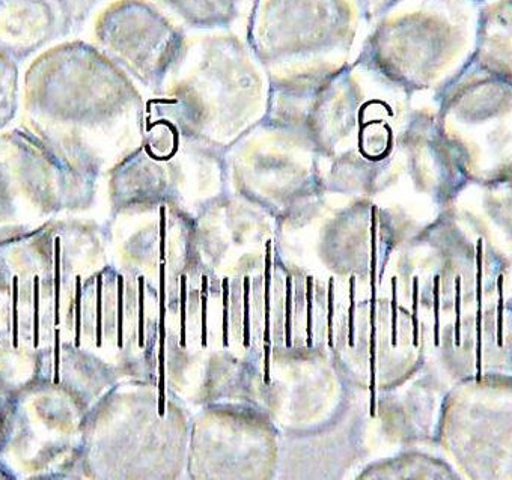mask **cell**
Returning a JSON list of instances; mask_svg holds the SVG:
<instances>
[{
    "label": "cell",
    "instance_id": "52a82bcc",
    "mask_svg": "<svg viewBox=\"0 0 512 480\" xmlns=\"http://www.w3.org/2000/svg\"><path fill=\"white\" fill-rule=\"evenodd\" d=\"M246 291H244V307H246V318H244V345L249 347V318H247V313H249V303H247V297H249V280L246 279Z\"/></svg>",
    "mask_w": 512,
    "mask_h": 480
},
{
    "label": "cell",
    "instance_id": "3957f363",
    "mask_svg": "<svg viewBox=\"0 0 512 480\" xmlns=\"http://www.w3.org/2000/svg\"><path fill=\"white\" fill-rule=\"evenodd\" d=\"M55 25V14L47 0H2L0 43L29 47L41 43Z\"/></svg>",
    "mask_w": 512,
    "mask_h": 480
},
{
    "label": "cell",
    "instance_id": "8fae6325",
    "mask_svg": "<svg viewBox=\"0 0 512 480\" xmlns=\"http://www.w3.org/2000/svg\"><path fill=\"white\" fill-rule=\"evenodd\" d=\"M472 2H475L476 5H482V4H485V2H487V0H472Z\"/></svg>",
    "mask_w": 512,
    "mask_h": 480
},
{
    "label": "cell",
    "instance_id": "30bf717a",
    "mask_svg": "<svg viewBox=\"0 0 512 480\" xmlns=\"http://www.w3.org/2000/svg\"><path fill=\"white\" fill-rule=\"evenodd\" d=\"M353 315H354V277L351 279V307H350V345L353 341Z\"/></svg>",
    "mask_w": 512,
    "mask_h": 480
},
{
    "label": "cell",
    "instance_id": "7a4b0ae2",
    "mask_svg": "<svg viewBox=\"0 0 512 480\" xmlns=\"http://www.w3.org/2000/svg\"><path fill=\"white\" fill-rule=\"evenodd\" d=\"M100 32L104 43L132 58L154 49L166 38L162 25L150 13L130 5L107 14Z\"/></svg>",
    "mask_w": 512,
    "mask_h": 480
},
{
    "label": "cell",
    "instance_id": "5b68a950",
    "mask_svg": "<svg viewBox=\"0 0 512 480\" xmlns=\"http://www.w3.org/2000/svg\"><path fill=\"white\" fill-rule=\"evenodd\" d=\"M270 252L267 256V291H266V381H269V354H270V338H269V285H270Z\"/></svg>",
    "mask_w": 512,
    "mask_h": 480
},
{
    "label": "cell",
    "instance_id": "ba28073f",
    "mask_svg": "<svg viewBox=\"0 0 512 480\" xmlns=\"http://www.w3.org/2000/svg\"><path fill=\"white\" fill-rule=\"evenodd\" d=\"M225 318H223V344L228 345V280H225Z\"/></svg>",
    "mask_w": 512,
    "mask_h": 480
},
{
    "label": "cell",
    "instance_id": "277c9868",
    "mask_svg": "<svg viewBox=\"0 0 512 480\" xmlns=\"http://www.w3.org/2000/svg\"><path fill=\"white\" fill-rule=\"evenodd\" d=\"M162 268V298H160V398L159 414H165V279Z\"/></svg>",
    "mask_w": 512,
    "mask_h": 480
},
{
    "label": "cell",
    "instance_id": "6da1fadb",
    "mask_svg": "<svg viewBox=\"0 0 512 480\" xmlns=\"http://www.w3.org/2000/svg\"><path fill=\"white\" fill-rule=\"evenodd\" d=\"M470 58L512 76V0L479 5L475 49Z\"/></svg>",
    "mask_w": 512,
    "mask_h": 480
},
{
    "label": "cell",
    "instance_id": "8992f818",
    "mask_svg": "<svg viewBox=\"0 0 512 480\" xmlns=\"http://www.w3.org/2000/svg\"><path fill=\"white\" fill-rule=\"evenodd\" d=\"M202 345L207 347V279L204 277V292H202Z\"/></svg>",
    "mask_w": 512,
    "mask_h": 480
},
{
    "label": "cell",
    "instance_id": "9c48e42d",
    "mask_svg": "<svg viewBox=\"0 0 512 480\" xmlns=\"http://www.w3.org/2000/svg\"><path fill=\"white\" fill-rule=\"evenodd\" d=\"M287 345H291V282L288 279V292H287Z\"/></svg>",
    "mask_w": 512,
    "mask_h": 480
}]
</instances>
